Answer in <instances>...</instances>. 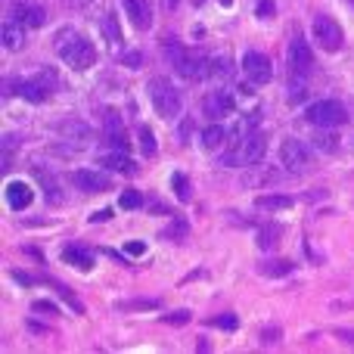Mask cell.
Masks as SVG:
<instances>
[{
    "label": "cell",
    "mask_w": 354,
    "mask_h": 354,
    "mask_svg": "<svg viewBox=\"0 0 354 354\" xmlns=\"http://www.w3.org/2000/svg\"><path fill=\"white\" fill-rule=\"evenodd\" d=\"M53 47H56V53H59V59L66 62L68 68H75V72H87V68L97 62V47H93V44L75 28H59L56 31Z\"/></svg>",
    "instance_id": "6da1fadb"
},
{
    "label": "cell",
    "mask_w": 354,
    "mask_h": 354,
    "mask_svg": "<svg viewBox=\"0 0 354 354\" xmlns=\"http://www.w3.org/2000/svg\"><path fill=\"white\" fill-rule=\"evenodd\" d=\"M264 153H268V140H264V134H255V131H252L245 140H239L236 147L227 149L224 159H221V165H243V168H252V165H258V162L264 159Z\"/></svg>",
    "instance_id": "7a4b0ae2"
},
{
    "label": "cell",
    "mask_w": 354,
    "mask_h": 354,
    "mask_svg": "<svg viewBox=\"0 0 354 354\" xmlns=\"http://www.w3.org/2000/svg\"><path fill=\"white\" fill-rule=\"evenodd\" d=\"M147 91H149V103H153V109L159 112L162 118H168V122H171V118H177L180 115V93L174 91V84L168 78H149V84H147Z\"/></svg>",
    "instance_id": "3957f363"
},
{
    "label": "cell",
    "mask_w": 354,
    "mask_h": 354,
    "mask_svg": "<svg viewBox=\"0 0 354 354\" xmlns=\"http://www.w3.org/2000/svg\"><path fill=\"white\" fill-rule=\"evenodd\" d=\"M305 118L314 128H339V124L348 122V109L339 100H317V103L308 106Z\"/></svg>",
    "instance_id": "277c9868"
},
{
    "label": "cell",
    "mask_w": 354,
    "mask_h": 354,
    "mask_svg": "<svg viewBox=\"0 0 354 354\" xmlns=\"http://www.w3.org/2000/svg\"><path fill=\"white\" fill-rule=\"evenodd\" d=\"M280 165L286 168L289 174H308L314 168V156L301 140H292V137H289V140H283V147H280Z\"/></svg>",
    "instance_id": "5b68a950"
},
{
    "label": "cell",
    "mask_w": 354,
    "mask_h": 354,
    "mask_svg": "<svg viewBox=\"0 0 354 354\" xmlns=\"http://www.w3.org/2000/svg\"><path fill=\"white\" fill-rule=\"evenodd\" d=\"M286 66H289V75L292 78H305L314 66V53H311V44L305 41L301 35H295L289 41V50H286Z\"/></svg>",
    "instance_id": "8992f818"
},
{
    "label": "cell",
    "mask_w": 354,
    "mask_h": 354,
    "mask_svg": "<svg viewBox=\"0 0 354 354\" xmlns=\"http://www.w3.org/2000/svg\"><path fill=\"white\" fill-rule=\"evenodd\" d=\"M314 41H317L320 50L336 53V50L342 47V41H345L342 25H339L333 16H317V19H314Z\"/></svg>",
    "instance_id": "52a82bcc"
},
{
    "label": "cell",
    "mask_w": 354,
    "mask_h": 354,
    "mask_svg": "<svg viewBox=\"0 0 354 354\" xmlns=\"http://www.w3.org/2000/svg\"><path fill=\"white\" fill-rule=\"evenodd\" d=\"M174 68H177V75H180V78L199 81V78H205V75H208V68H212V59H208V56H202L199 50H183L180 59L174 62Z\"/></svg>",
    "instance_id": "ba28073f"
},
{
    "label": "cell",
    "mask_w": 354,
    "mask_h": 354,
    "mask_svg": "<svg viewBox=\"0 0 354 354\" xmlns=\"http://www.w3.org/2000/svg\"><path fill=\"white\" fill-rule=\"evenodd\" d=\"M243 72H245V78H249V84H268V81L274 78L270 59L264 53H258V50H249V53L243 56Z\"/></svg>",
    "instance_id": "9c48e42d"
},
{
    "label": "cell",
    "mask_w": 354,
    "mask_h": 354,
    "mask_svg": "<svg viewBox=\"0 0 354 354\" xmlns=\"http://www.w3.org/2000/svg\"><path fill=\"white\" fill-rule=\"evenodd\" d=\"M233 109H236V103H233V97L227 91H212L202 100V112H205L208 122H221V118L233 115Z\"/></svg>",
    "instance_id": "30bf717a"
},
{
    "label": "cell",
    "mask_w": 354,
    "mask_h": 354,
    "mask_svg": "<svg viewBox=\"0 0 354 354\" xmlns=\"http://www.w3.org/2000/svg\"><path fill=\"white\" fill-rule=\"evenodd\" d=\"M103 137L112 149H124L128 153V134H124V122L115 109H106L103 115Z\"/></svg>",
    "instance_id": "8fae6325"
},
{
    "label": "cell",
    "mask_w": 354,
    "mask_h": 354,
    "mask_svg": "<svg viewBox=\"0 0 354 354\" xmlns=\"http://www.w3.org/2000/svg\"><path fill=\"white\" fill-rule=\"evenodd\" d=\"M10 16L19 19L25 28H41V25L47 22V12H44L37 3H31V0H16V3H12V12H10Z\"/></svg>",
    "instance_id": "7c38bea8"
},
{
    "label": "cell",
    "mask_w": 354,
    "mask_h": 354,
    "mask_svg": "<svg viewBox=\"0 0 354 354\" xmlns=\"http://www.w3.org/2000/svg\"><path fill=\"white\" fill-rule=\"evenodd\" d=\"M10 84L16 87L12 93H19V97L28 100V103H44V100L53 93V91H50V84L41 78V75H37V78H31V81H10Z\"/></svg>",
    "instance_id": "4fadbf2b"
},
{
    "label": "cell",
    "mask_w": 354,
    "mask_h": 354,
    "mask_svg": "<svg viewBox=\"0 0 354 354\" xmlns=\"http://www.w3.org/2000/svg\"><path fill=\"white\" fill-rule=\"evenodd\" d=\"M72 183L81 193H103V189H109V177L103 171H91V168H78L72 174Z\"/></svg>",
    "instance_id": "5bb4252c"
},
{
    "label": "cell",
    "mask_w": 354,
    "mask_h": 354,
    "mask_svg": "<svg viewBox=\"0 0 354 354\" xmlns=\"http://www.w3.org/2000/svg\"><path fill=\"white\" fill-rule=\"evenodd\" d=\"M122 3H124V16L131 19L134 28L147 31L153 25V6H149V0H122Z\"/></svg>",
    "instance_id": "9a60e30c"
},
{
    "label": "cell",
    "mask_w": 354,
    "mask_h": 354,
    "mask_svg": "<svg viewBox=\"0 0 354 354\" xmlns=\"http://www.w3.org/2000/svg\"><path fill=\"white\" fill-rule=\"evenodd\" d=\"M0 41H3V47L12 50V53H16V50H22L25 47V25L19 22V19L10 16L3 25H0Z\"/></svg>",
    "instance_id": "2e32d148"
},
{
    "label": "cell",
    "mask_w": 354,
    "mask_h": 354,
    "mask_svg": "<svg viewBox=\"0 0 354 354\" xmlns=\"http://www.w3.org/2000/svg\"><path fill=\"white\" fill-rule=\"evenodd\" d=\"M31 187L25 180H10L6 183V205L12 208V212H25V208L31 205Z\"/></svg>",
    "instance_id": "e0dca14e"
},
{
    "label": "cell",
    "mask_w": 354,
    "mask_h": 354,
    "mask_svg": "<svg viewBox=\"0 0 354 354\" xmlns=\"http://www.w3.org/2000/svg\"><path fill=\"white\" fill-rule=\"evenodd\" d=\"M100 28H103V37H106V44H109L112 50H118L122 47V25H118V16L115 12H106L103 16V22H100Z\"/></svg>",
    "instance_id": "ac0fdd59"
},
{
    "label": "cell",
    "mask_w": 354,
    "mask_h": 354,
    "mask_svg": "<svg viewBox=\"0 0 354 354\" xmlns=\"http://www.w3.org/2000/svg\"><path fill=\"white\" fill-rule=\"evenodd\" d=\"M100 165L109 168V171H124V174H134L137 171V165L128 159V153H124V149H115V153L103 156V159H100Z\"/></svg>",
    "instance_id": "d6986e66"
},
{
    "label": "cell",
    "mask_w": 354,
    "mask_h": 354,
    "mask_svg": "<svg viewBox=\"0 0 354 354\" xmlns=\"http://www.w3.org/2000/svg\"><path fill=\"white\" fill-rule=\"evenodd\" d=\"M227 137H230V131H227L221 122H212L205 131H202L199 140H202V147H205V149H218L221 143H227Z\"/></svg>",
    "instance_id": "ffe728a7"
},
{
    "label": "cell",
    "mask_w": 354,
    "mask_h": 354,
    "mask_svg": "<svg viewBox=\"0 0 354 354\" xmlns=\"http://www.w3.org/2000/svg\"><path fill=\"white\" fill-rule=\"evenodd\" d=\"M208 75H212L214 81H230L233 78V59L227 53H218L212 59V68H208Z\"/></svg>",
    "instance_id": "44dd1931"
},
{
    "label": "cell",
    "mask_w": 354,
    "mask_h": 354,
    "mask_svg": "<svg viewBox=\"0 0 354 354\" xmlns=\"http://www.w3.org/2000/svg\"><path fill=\"white\" fill-rule=\"evenodd\" d=\"M255 208H261V212H286V208H292V196H258Z\"/></svg>",
    "instance_id": "7402d4cb"
},
{
    "label": "cell",
    "mask_w": 354,
    "mask_h": 354,
    "mask_svg": "<svg viewBox=\"0 0 354 354\" xmlns=\"http://www.w3.org/2000/svg\"><path fill=\"white\" fill-rule=\"evenodd\" d=\"M62 258H66L68 264H78L81 270L93 268V255L91 252H84V249H78V245H66V249H62Z\"/></svg>",
    "instance_id": "603a6c76"
},
{
    "label": "cell",
    "mask_w": 354,
    "mask_h": 354,
    "mask_svg": "<svg viewBox=\"0 0 354 354\" xmlns=\"http://www.w3.org/2000/svg\"><path fill=\"white\" fill-rule=\"evenodd\" d=\"M162 236L165 239H171V243H183V239L189 236V224L183 218H174L171 224L165 227V230H162Z\"/></svg>",
    "instance_id": "cb8c5ba5"
},
{
    "label": "cell",
    "mask_w": 354,
    "mask_h": 354,
    "mask_svg": "<svg viewBox=\"0 0 354 354\" xmlns=\"http://www.w3.org/2000/svg\"><path fill=\"white\" fill-rule=\"evenodd\" d=\"M59 134L72 137V140H75V137H78L81 143H84V140H91V128H87L84 122H62V124H59Z\"/></svg>",
    "instance_id": "d4e9b609"
},
{
    "label": "cell",
    "mask_w": 354,
    "mask_h": 354,
    "mask_svg": "<svg viewBox=\"0 0 354 354\" xmlns=\"http://www.w3.org/2000/svg\"><path fill=\"white\" fill-rule=\"evenodd\" d=\"M277 243H280V227H261V233H258V245H261L264 252H270Z\"/></svg>",
    "instance_id": "484cf974"
},
{
    "label": "cell",
    "mask_w": 354,
    "mask_h": 354,
    "mask_svg": "<svg viewBox=\"0 0 354 354\" xmlns=\"http://www.w3.org/2000/svg\"><path fill=\"white\" fill-rule=\"evenodd\" d=\"M289 270H292V261H268V264H261L264 277H286Z\"/></svg>",
    "instance_id": "4316f807"
},
{
    "label": "cell",
    "mask_w": 354,
    "mask_h": 354,
    "mask_svg": "<svg viewBox=\"0 0 354 354\" xmlns=\"http://www.w3.org/2000/svg\"><path fill=\"white\" fill-rule=\"evenodd\" d=\"M314 147H317L320 153H336V149H339V137L336 134H317V137H314Z\"/></svg>",
    "instance_id": "83f0119b"
},
{
    "label": "cell",
    "mask_w": 354,
    "mask_h": 354,
    "mask_svg": "<svg viewBox=\"0 0 354 354\" xmlns=\"http://www.w3.org/2000/svg\"><path fill=\"white\" fill-rule=\"evenodd\" d=\"M118 205L128 208V212H134V208H140V205H143V196L137 193V189H124L122 199H118Z\"/></svg>",
    "instance_id": "f1b7e54d"
},
{
    "label": "cell",
    "mask_w": 354,
    "mask_h": 354,
    "mask_svg": "<svg viewBox=\"0 0 354 354\" xmlns=\"http://www.w3.org/2000/svg\"><path fill=\"white\" fill-rule=\"evenodd\" d=\"M171 189L177 193V199H180V202L189 199V180H187L183 174H174V177H171Z\"/></svg>",
    "instance_id": "f546056e"
},
{
    "label": "cell",
    "mask_w": 354,
    "mask_h": 354,
    "mask_svg": "<svg viewBox=\"0 0 354 354\" xmlns=\"http://www.w3.org/2000/svg\"><path fill=\"white\" fill-rule=\"evenodd\" d=\"M140 149L147 156H156V149H159V147H156V134L149 128H140Z\"/></svg>",
    "instance_id": "4dcf8cb0"
},
{
    "label": "cell",
    "mask_w": 354,
    "mask_h": 354,
    "mask_svg": "<svg viewBox=\"0 0 354 354\" xmlns=\"http://www.w3.org/2000/svg\"><path fill=\"white\" fill-rule=\"evenodd\" d=\"M122 62H124L128 68H140V66H143V56L137 53V50H128V53H122Z\"/></svg>",
    "instance_id": "1f68e13d"
},
{
    "label": "cell",
    "mask_w": 354,
    "mask_h": 354,
    "mask_svg": "<svg viewBox=\"0 0 354 354\" xmlns=\"http://www.w3.org/2000/svg\"><path fill=\"white\" fill-rule=\"evenodd\" d=\"M212 324L221 326V330H236V317H233V314H221V317H214Z\"/></svg>",
    "instance_id": "d6a6232c"
},
{
    "label": "cell",
    "mask_w": 354,
    "mask_h": 354,
    "mask_svg": "<svg viewBox=\"0 0 354 354\" xmlns=\"http://www.w3.org/2000/svg\"><path fill=\"white\" fill-rule=\"evenodd\" d=\"M305 84H292L289 87V103H295V100H305Z\"/></svg>",
    "instance_id": "836d02e7"
},
{
    "label": "cell",
    "mask_w": 354,
    "mask_h": 354,
    "mask_svg": "<svg viewBox=\"0 0 354 354\" xmlns=\"http://www.w3.org/2000/svg\"><path fill=\"white\" fill-rule=\"evenodd\" d=\"M143 252H147V243H128L124 245V255H143Z\"/></svg>",
    "instance_id": "e575fe53"
},
{
    "label": "cell",
    "mask_w": 354,
    "mask_h": 354,
    "mask_svg": "<svg viewBox=\"0 0 354 354\" xmlns=\"http://www.w3.org/2000/svg\"><path fill=\"white\" fill-rule=\"evenodd\" d=\"M31 311H41V314H56V305H53V301H35V305H31Z\"/></svg>",
    "instance_id": "d590c367"
},
{
    "label": "cell",
    "mask_w": 354,
    "mask_h": 354,
    "mask_svg": "<svg viewBox=\"0 0 354 354\" xmlns=\"http://www.w3.org/2000/svg\"><path fill=\"white\" fill-rule=\"evenodd\" d=\"M187 320H189V311H177V314H168L165 324H177V326H180V324H187Z\"/></svg>",
    "instance_id": "8d00e7d4"
},
{
    "label": "cell",
    "mask_w": 354,
    "mask_h": 354,
    "mask_svg": "<svg viewBox=\"0 0 354 354\" xmlns=\"http://www.w3.org/2000/svg\"><path fill=\"white\" fill-rule=\"evenodd\" d=\"M124 311H134V308H143V311H147V308H159V301H128V305H122Z\"/></svg>",
    "instance_id": "74e56055"
},
{
    "label": "cell",
    "mask_w": 354,
    "mask_h": 354,
    "mask_svg": "<svg viewBox=\"0 0 354 354\" xmlns=\"http://www.w3.org/2000/svg\"><path fill=\"white\" fill-rule=\"evenodd\" d=\"M270 12H274V0H261V3H258V16L270 19Z\"/></svg>",
    "instance_id": "f35d334b"
},
{
    "label": "cell",
    "mask_w": 354,
    "mask_h": 354,
    "mask_svg": "<svg viewBox=\"0 0 354 354\" xmlns=\"http://www.w3.org/2000/svg\"><path fill=\"white\" fill-rule=\"evenodd\" d=\"M261 342H264V345H270V342H280V330H264Z\"/></svg>",
    "instance_id": "ab89813d"
},
{
    "label": "cell",
    "mask_w": 354,
    "mask_h": 354,
    "mask_svg": "<svg viewBox=\"0 0 354 354\" xmlns=\"http://www.w3.org/2000/svg\"><path fill=\"white\" fill-rule=\"evenodd\" d=\"M189 131H193V118H187L180 128V143H189Z\"/></svg>",
    "instance_id": "60d3db41"
},
{
    "label": "cell",
    "mask_w": 354,
    "mask_h": 354,
    "mask_svg": "<svg viewBox=\"0 0 354 354\" xmlns=\"http://www.w3.org/2000/svg\"><path fill=\"white\" fill-rule=\"evenodd\" d=\"M93 0H66V6L68 10H84V6H91Z\"/></svg>",
    "instance_id": "b9f144b4"
},
{
    "label": "cell",
    "mask_w": 354,
    "mask_h": 354,
    "mask_svg": "<svg viewBox=\"0 0 354 354\" xmlns=\"http://www.w3.org/2000/svg\"><path fill=\"white\" fill-rule=\"evenodd\" d=\"M109 218H112V212H109V208H103V212L91 214V221H109Z\"/></svg>",
    "instance_id": "7bdbcfd3"
},
{
    "label": "cell",
    "mask_w": 354,
    "mask_h": 354,
    "mask_svg": "<svg viewBox=\"0 0 354 354\" xmlns=\"http://www.w3.org/2000/svg\"><path fill=\"white\" fill-rule=\"evenodd\" d=\"M12 277H16L19 283H25V286H28V283H31V277H28V274H22V270H12Z\"/></svg>",
    "instance_id": "ee69618b"
},
{
    "label": "cell",
    "mask_w": 354,
    "mask_h": 354,
    "mask_svg": "<svg viewBox=\"0 0 354 354\" xmlns=\"http://www.w3.org/2000/svg\"><path fill=\"white\" fill-rule=\"evenodd\" d=\"M168 3H177V0H168Z\"/></svg>",
    "instance_id": "f6af8a7d"
},
{
    "label": "cell",
    "mask_w": 354,
    "mask_h": 354,
    "mask_svg": "<svg viewBox=\"0 0 354 354\" xmlns=\"http://www.w3.org/2000/svg\"><path fill=\"white\" fill-rule=\"evenodd\" d=\"M351 3H354V0H351Z\"/></svg>",
    "instance_id": "bcb514c9"
}]
</instances>
